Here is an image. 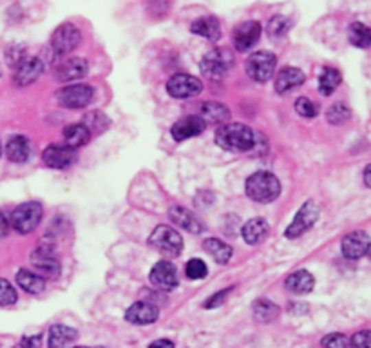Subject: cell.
Listing matches in <instances>:
<instances>
[{"label": "cell", "instance_id": "7a4b0ae2", "mask_svg": "<svg viewBox=\"0 0 371 348\" xmlns=\"http://www.w3.org/2000/svg\"><path fill=\"white\" fill-rule=\"evenodd\" d=\"M247 194L248 198L258 202V204H270L278 198L281 193V184L276 174L268 171H258L247 180Z\"/></svg>", "mask_w": 371, "mask_h": 348}, {"label": "cell", "instance_id": "c3c4849f", "mask_svg": "<svg viewBox=\"0 0 371 348\" xmlns=\"http://www.w3.org/2000/svg\"><path fill=\"white\" fill-rule=\"evenodd\" d=\"M0 155H2V145H0Z\"/></svg>", "mask_w": 371, "mask_h": 348}, {"label": "cell", "instance_id": "4fadbf2b", "mask_svg": "<svg viewBox=\"0 0 371 348\" xmlns=\"http://www.w3.org/2000/svg\"><path fill=\"white\" fill-rule=\"evenodd\" d=\"M150 283L159 290H174L178 287V270L170 261H159L150 270Z\"/></svg>", "mask_w": 371, "mask_h": 348}, {"label": "cell", "instance_id": "52a82bcc", "mask_svg": "<svg viewBox=\"0 0 371 348\" xmlns=\"http://www.w3.org/2000/svg\"><path fill=\"white\" fill-rule=\"evenodd\" d=\"M82 35H80V30L74 24H62L58 25L51 36V47H53V53L58 58H64L78 47Z\"/></svg>", "mask_w": 371, "mask_h": 348}, {"label": "cell", "instance_id": "ffe728a7", "mask_svg": "<svg viewBox=\"0 0 371 348\" xmlns=\"http://www.w3.org/2000/svg\"><path fill=\"white\" fill-rule=\"evenodd\" d=\"M304 82V73L299 67H282L276 76V89L279 95H284L288 91L295 89Z\"/></svg>", "mask_w": 371, "mask_h": 348}, {"label": "cell", "instance_id": "ee69618b", "mask_svg": "<svg viewBox=\"0 0 371 348\" xmlns=\"http://www.w3.org/2000/svg\"><path fill=\"white\" fill-rule=\"evenodd\" d=\"M148 348H174V343L168 341V339H158V341H154Z\"/></svg>", "mask_w": 371, "mask_h": 348}, {"label": "cell", "instance_id": "5b68a950", "mask_svg": "<svg viewBox=\"0 0 371 348\" xmlns=\"http://www.w3.org/2000/svg\"><path fill=\"white\" fill-rule=\"evenodd\" d=\"M44 209L36 202L19 205L10 216V227L19 234H30L38 227Z\"/></svg>", "mask_w": 371, "mask_h": 348}, {"label": "cell", "instance_id": "f35d334b", "mask_svg": "<svg viewBox=\"0 0 371 348\" xmlns=\"http://www.w3.org/2000/svg\"><path fill=\"white\" fill-rule=\"evenodd\" d=\"M322 348H350V341L346 336L339 332L328 334L326 338L322 339Z\"/></svg>", "mask_w": 371, "mask_h": 348}, {"label": "cell", "instance_id": "f1b7e54d", "mask_svg": "<svg viewBox=\"0 0 371 348\" xmlns=\"http://www.w3.org/2000/svg\"><path fill=\"white\" fill-rule=\"evenodd\" d=\"M16 283L22 290L30 294H40L45 287V279L36 272H31V270H19L16 272Z\"/></svg>", "mask_w": 371, "mask_h": 348}, {"label": "cell", "instance_id": "83f0119b", "mask_svg": "<svg viewBox=\"0 0 371 348\" xmlns=\"http://www.w3.org/2000/svg\"><path fill=\"white\" fill-rule=\"evenodd\" d=\"M315 279L308 270H297L290 274L286 279V289L293 294H308L312 292Z\"/></svg>", "mask_w": 371, "mask_h": 348}, {"label": "cell", "instance_id": "5bb4252c", "mask_svg": "<svg viewBox=\"0 0 371 348\" xmlns=\"http://www.w3.org/2000/svg\"><path fill=\"white\" fill-rule=\"evenodd\" d=\"M42 160H44V164L51 169H65V167H69V165L74 164V160H76V151L71 149L69 145H49L47 149L44 151V155H42Z\"/></svg>", "mask_w": 371, "mask_h": 348}, {"label": "cell", "instance_id": "9c48e42d", "mask_svg": "<svg viewBox=\"0 0 371 348\" xmlns=\"http://www.w3.org/2000/svg\"><path fill=\"white\" fill-rule=\"evenodd\" d=\"M317 218H319V205H317L315 202H306V204L299 209V213L295 214V218H293V221L286 229L284 236L290 239L299 238V236H302V234L312 229L313 225H315Z\"/></svg>", "mask_w": 371, "mask_h": 348}, {"label": "cell", "instance_id": "4dcf8cb0", "mask_svg": "<svg viewBox=\"0 0 371 348\" xmlns=\"http://www.w3.org/2000/svg\"><path fill=\"white\" fill-rule=\"evenodd\" d=\"M348 39L355 47L361 50H370L371 47V28H368L362 22H353L348 31Z\"/></svg>", "mask_w": 371, "mask_h": 348}, {"label": "cell", "instance_id": "60d3db41", "mask_svg": "<svg viewBox=\"0 0 371 348\" xmlns=\"http://www.w3.org/2000/svg\"><path fill=\"white\" fill-rule=\"evenodd\" d=\"M352 348H371V330H361V332L353 334Z\"/></svg>", "mask_w": 371, "mask_h": 348}, {"label": "cell", "instance_id": "8d00e7d4", "mask_svg": "<svg viewBox=\"0 0 371 348\" xmlns=\"http://www.w3.org/2000/svg\"><path fill=\"white\" fill-rule=\"evenodd\" d=\"M290 25H292V22H290L286 17L282 15L273 17V19L268 22V33H270V36L286 35L288 30H290Z\"/></svg>", "mask_w": 371, "mask_h": 348}, {"label": "cell", "instance_id": "1f68e13d", "mask_svg": "<svg viewBox=\"0 0 371 348\" xmlns=\"http://www.w3.org/2000/svg\"><path fill=\"white\" fill-rule=\"evenodd\" d=\"M279 309L278 305L270 299H258L254 303V318L259 323H272L273 319H278Z\"/></svg>", "mask_w": 371, "mask_h": 348}, {"label": "cell", "instance_id": "d590c367", "mask_svg": "<svg viewBox=\"0 0 371 348\" xmlns=\"http://www.w3.org/2000/svg\"><path fill=\"white\" fill-rule=\"evenodd\" d=\"M185 272H187L188 279H203V278H207L208 269L203 259L192 258L187 263V267H185Z\"/></svg>", "mask_w": 371, "mask_h": 348}, {"label": "cell", "instance_id": "7bdbcfd3", "mask_svg": "<svg viewBox=\"0 0 371 348\" xmlns=\"http://www.w3.org/2000/svg\"><path fill=\"white\" fill-rule=\"evenodd\" d=\"M10 230V218H5L4 214H0V238H4Z\"/></svg>", "mask_w": 371, "mask_h": 348}, {"label": "cell", "instance_id": "ac0fdd59", "mask_svg": "<svg viewBox=\"0 0 371 348\" xmlns=\"http://www.w3.org/2000/svg\"><path fill=\"white\" fill-rule=\"evenodd\" d=\"M205 127H207V124L201 120V116L192 115V116H185V118L178 120V122L172 125L170 133H172V138L176 140V142H183V140L194 138V136L201 135V133L205 131Z\"/></svg>", "mask_w": 371, "mask_h": 348}, {"label": "cell", "instance_id": "3957f363", "mask_svg": "<svg viewBox=\"0 0 371 348\" xmlns=\"http://www.w3.org/2000/svg\"><path fill=\"white\" fill-rule=\"evenodd\" d=\"M234 67L232 51L218 47V50L208 51L207 55L199 62V69L203 76L210 80H223L228 75V71Z\"/></svg>", "mask_w": 371, "mask_h": 348}, {"label": "cell", "instance_id": "7402d4cb", "mask_svg": "<svg viewBox=\"0 0 371 348\" xmlns=\"http://www.w3.org/2000/svg\"><path fill=\"white\" fill-rule=\"evenodd\" d=\"M5 156L13 164H24L31 156V144L25 136H13L5 144Z\"/></svg>", "mask_w": 371, "mask_h": 348}, {"label": "cell", "instance_id": "7dc6e473", "mask_svg": "<svg viewBox=\"0 0 371 348\" xmlns=\"http://www.w3.org/2000/svg\"><path fill=\"white\" fill-rule=\"evenodd\" d=\"M74 348H89V347H74Z\"/></svg>", "mask_w": 371, "mask_h": 348}, {"label": "cell", "instance_id": "e0dca14e", "mask_svg": "<svg viewBox=\"0 0 371 348\" xmlns=\"http://www.w3.org/2000/svg\"><path fill=\"white\" fill-rule=\"evenodd\" d=\"M87 71H89L87 60L74 56V58L64 60V62L56 67L55 76L58 82H74V80L84 78V76L87 75Z\"/></svg>", "mask_w": 371, "mask_h": 348}, {"label": "cell", "instance_id": "e575fe53", "mask_svg": "<svg viewBox=\"0 0 371 348\" xmlns=\"http://www.w3.org/2000/svg\"><path fill=\"white\" fill-rule=\"evenodd\" d=\"M16 299H19V294H16L15 287L8 279H0V305L10 307V305L16 303Z\"/></svg>", "mask_w": 371, "mask_h": 348}, {"label": "cell", "instance_id": "9a60e30c", "mask_svg": "<svg viewBox=\"0 0 371 348\" xmlns=\"http://www.w3.org/2000/svg\"><path fill=\"white\" fill-rule=\"evenodd\" d=\"M370 236H368L364 230H353L342 239V254L344 258L348 259H359L362 256H366L368 250H370Z\"/></svg>", "mask_w": 371, "mask_h": 348}, {"label": "cell", "instance_id": "2e32d148", "mask_svg": "<svg viewBox=\"0 0 371 348\" xmlns=\"http://www.w3.org/2000/svg\"><path fill=\"white\" fill-rule=\"evenodd\" d=\"M31 265L42 278H56L60 274L58 258L47 249H38L31 254Z\"/></svg>", "mask_w": 371, "mask_h": 348}, {"label": "cell", "instance_id": "277c9868", "mask_svg": "<svg viewBox=\"0 0 371 348\" xmlns=\"http://www.w3.org/2000/svg\"><path fill=\"white\" fill-rule=\"evenodd\" d=\"M148 245L161 252L167 258H178L181 250H183V239L179 236V232L168 227V225H159L153 230L150 238H148Z\"/></svg>", "mask_w": 371, "mask_h": 348}, {"label": "cell", "instance_id": "8992f818", "mask_svg": "<svg viewBox=\"0 0 371 348\" xmlns=\"http://www.w3.org/2000/svg\"><path fill=\"white\" fill-rule=\"evenodd\" d=\"M276 67H278V58L273 53H268V51L254 53V55L248 56L247 64H245L247 75L254 82H268L276 73Z\"/></svg>", "mask_w": 371, "mask_h": 348}, {"label": "cell", "instance_id": "6da1fadb", "mask_svg": "<svg viewBox=\"0 0 371 348\" xmlns=\"http://www.w3.org/2000/svg\"><path fill=\"white\" fill-rule=\"evenodd\" d=\"M216 144L230 153H245L256 145V135L248 125L225 124L216 131Z\"/></svg>", "mask_w": 371, "mask_h": 348}, {"label": "cell", "instance_id": "bcb514c9", "mask_svg": "<svg viewBox=\"0 0 371 348\" xmlns=\"http://www.w3.org/2000/svg\"><path fill=\"white\" fill-rule=\"evenodd\" d=\"M368 254H370V258H371V245H370V250H368Z\"/></svg>", "mask_w": 371, "mask_h": 348}, {"label": "cell", "instance_id": "d6a6232c", "mask_svg": "<svg viewBox=\"0 0 371 348\" xmlns=\"http://www.w3.org/2000/svg\"><path fill=\"white\" fill-rule=\"evenodd\" d=\"M341 73L333 67H326V69L322 71L321 76H319V93L322 96H330L335 93V89L341 84Z\"/></svg>", "mask_w": 371, "mask_h": 348}, {"label": "cell", "instance_id": "603a6c76", "mask_svg": "<svg viewBox=\"0 0 371 348\" xmlns=\"http://www.w3.org/2000/svg\"><path fill=\"white\" fill-rule=\"evenodd\" d=\"M268 230H270V227H268L267 219L262 218H252L248 219L247 224L243 225V239L247 241L248 245H258L261 243L262 239L268 236Z\"/></svg>", "mask_w": 371, "mask_h": 348}, {"label": "cell", "instance_id": "4316f807", "mask_svg": "<svg viewBox=\"0 0 371 348\" xmlns=\"http://www.w3.org/2000/svg\"><path fill=\"white\" fill-rule=\"evenodd\" d=\"M230 118V109L221 102H205L201 105V120L205 124H223Z\"/></svg>", "mask_w": 371, "mask_h": 348}, {"label": "cell", "instance_id": "d4e9b609", "mask_svg": "<svg viewBox=\"0 0 371 348\" xmlns=\"http://www.w3.org/2000/svg\"><path fill=\"white\" fill-rule=\"evenodd\" d=\"M78 338L76 330L65 327V325H53L49 329V336H47V345L49 348H65L74 343Z\"/></svg>", "mask_w": 371, "mask_h": 348}, {"label": "cell", "instance_id": "f6af8a7d", "mask_svg": "<svg viewBox=\"0 0 371 348\" xmlns=\"http://www.w3.org/2000/svg\"><path fill=\"white\" fill-rule=\"evenodd\" d=\"M364 184H366V187L371 189V164L368 165L366 171H364Z\"/></svg>", "mask_w": 371, "mask_h": 348}, {"label": "cell", "instance_id": "ab89813d", "mask_svg": "<svg viewBox=\"0 0 371 348\" xmlns=\"http://www.w3.org/2000/svg\"><path fill=\"white\" fill-rule=\"evenodd\" d=\"M230 292H232V287L230 289H223L219 290V292H216L214 296H210V298L205 301V309H216V307H221L223 303H225V299L230 296Z\"/></svg>", "mask_w": 371, "mask_h": 348}, {"label": "cell", "instance_id": "cb8c5ba5", "mask_svg": "<svg viewBox=\"0 0 371 348\" xmlns=\"http://www.w3.org/2000/svg\"><path fill=\"white\" fill-rule=\"evenodd\" d=\"M168 216H170L174 224L178 225L179 229H185L188 230V232L198 234L199 230L203 229V225L199 224V219L196 218L190 210L185 209V207H172Z\"/></svg>", "mask_w": 371, "mask_h": 348}, {"label": "cell", "instance_id": "74e56055", "mask_svg": "<svg viewBox=\"0 0 371 348\" xmlns=\"http://www.w3.org/2000/svg\"><path fill=\"white\" fill-rule=\"evenodd\" d=\"M295 111L297 115L302 116V118H315L317 113H319V107H317L310 98L301 96V98H297L295 102Z\"/></svg>", "mask_w": 371, "mask_h": 348}, {"label": "cell", "instance_id": "8fae6325", "mask_svg": "<svg viewBox=\"0 0 371 348\" xmlns=\"http://www.w3.org/2000/svg\"><path fill=\"white\" fill-rule=\"evenodd\" d=\"M42 73H44V62H42L38 56H24V58L15 65L13 82H15V85H19V87H25V85L36 82Z\"/></svg>", "mask_w": 371, "mask_h": 348}, {"label": "cell", "instance_id": "ba28073f", "mask_svg": "<svg viewBox=\"0 0 371 348\" xmlns=\"http://www.w3.org/2000/svg\"><path fill=\"white\" fill-rule=\"evenodd\" d=\"M94 96V89L87 84H74L62 87L58 91V104L67 109H82L85 105L91 104V100Z\"/></svg>", "mask_w": 371, "mask_h": 348}, {"label": "cell", "instance_id": "30bf717a", "mask_svg": "<svg viewBox=\"0 0 371 348\" xmlns=\"http://www.w3.org/2000/svg\"><path fill=\"white\" fill-rule=\"evenodd\" d=\"M167 91L168 95L174 96V98H192V96H198L203 91V84L196 76L178 73V75L168 78Z\"/></svg>", "mask_w": 371, "mask_h": 348}, {"label": "cell", "instance_id": "7c38bea8", "mask_svg": "<svg viewBox=\"0 0 371 348\" xmlns=\"http://www.w3.org/2000/svg\"><path fill=\"white\" fill-rule=\"evenodd\" d=\"M261 39V24L258 20H247L239 24L236 30H234V45L236 50L245 53V51L252 50L254 45L258 44V40Z\"/></svg>", "mask_w": 371, "mask_h": 348}, {"label": "cell", "instance_id": "b9f144b4", "mask_svg": "<svg viewBox=\"0 0 371 348\" xmlns=\"http://www.w3.org/2000/svg\"><path fill=\"white\" fill-rule=\"evenodd\" d=\"M40 345H42V334H35L22 339L19 348H40Z\"/></svg>", "mask_w": 371, "mask_h": 348}, {"label": "cell", "instance_id": "d6986e66", "mask_svg": "<svg viewBox=\"0 0 371 348\" xmlns=\"http://www.w3.org/2000/svg\"><path fill=\"white\" fill-rule=\"evenodd\" d=\"M159 318V310L156 305L147 301H138L131 305V309L125 312V319L133 325H153Z\"/></svg>", "mask_w": 371, "mask_h": 348}, {"label": "cell", "instance_id": "44dd1931", "mask_svg": "<svg viewBox=\"0 0 371 348\" xmlns=\"http://www.w3.org/2000/svg\"><path fill=\"white\" fill-rule=\"evenodd\" d=\"M190 31L194 35L203 36L210 42H218L221 39V25H219V20L216 17H201V19L194 20Z\"/></svg>", "mask_w": 371, "mask_h": 348}, {"label": "cell", "instance_id": "836d02e7", "mask_svg": "<svg viewBox=\"0 0 371 348\" xmlns=\"http://www.w3.org/2000/svg\"><path fill=\"white\" fill-rule=\"evenodd\" d=\"M326 118L330 124L341 125L352 118V111H350V107H348V105L342 104V102H337V104H333L332 107L328 109Z\"/></svg>", "mask_w": 371, "mask_h": 348}, {"label": "cell", "instance_id": "f546056e", "mask_svg": "<svg viewBox=\"0 0 371 348\" xmlns=\"http://www.w3.org/2000/svg\"><path fill=\"white\" fill-rule=\"evenodd\" d=\"M205 250H207L210 256H212L216 261H218L219 265H225L230 261V258H232V249L228 247L225 241H221V239L218 238H208L205 239V243H203Z\"/></svg>", "mask_w": 371, "mask_h": 348}, {"label": "cell", "instance_id": "484cf974", "mask_svg": "<svg viewBox=\"0 0 371 348\" xmlns=\"http://www.w3.org/2000/svg\"><path fill=\"white\" fill-rule=\"evenodd\" d=\"M64 140L65 145H69L71 149H78L84 145L89 144L91 140V129L85 124H73L67 125L64 129Z\"/></svg>", "mask_w": 371, "mask_h": 348}]
</instances>
